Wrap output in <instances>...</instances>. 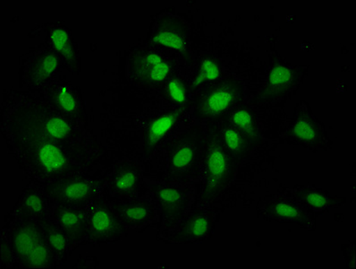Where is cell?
Segmentation results:
<instances>
[{"label":"cell","instance_id":"7a4b0ae2","mask_svg":"<svg viewBox=\"0 0 356 269\" xmlns=\"http://www.w3.org/2000/svg\"><path fill=\"white\" fill-rule=\"evenodd\" d=\"M206 149L205 124L195 122L181 131L156 153L163 162L159 181L195 185L201 175Z\"/></svg>","mask_w":356,"mask_h":269},{"label":"cell","instance_id":"30bf717a","mask_svg":"<svg viewBox=\"0 0 356 269\" xmlns=\"http://www.w3.org/2000/svg\"><path fill=\"white\" fill-rule=\"evenodd\" d=\"M191 34L188 22L179 15L165 12L155 18L149 43L173 53L184 67L190 68L195 59Z\"/></svg>","mask_w":356,"mask_h":269},{"label":"cell","instance_id":"f546056e","mask_svg":"<svg viewBox=\"0 0 356 269\" xmlns=\"http://www.w3.org/2000/svg\"><path fill=\"white\" fill-rule=\"evenodd\" d=\"M343 254H345V261L346 268H355V243L345 244L343 246Z\"/></svg>","mask_w":356,"mask_h":269},{"label":"cell","instance_id":"d4e9b609","mask_svg":"<svg viewBox=\"0 0 356 269\" xmlns=\"http://www.w3.org/2000/svg\"><path fill=\"white\" fill-rule=\"evenodd\" d=\"M289 193L314 215L323 214L330 209L339 208L343 202V199L337 198L329 192L311 185L296 187L289 190Z\"/></svg>","mask_w":356,"mask_h":269},{"label":"cell","instance_id":"ffe728a7","mask_svg":"<svg viewBox=\"0 0 356 269\" xmlns=\"http://www.w3.org/2000/svg\"><path fill=\"white\" fill-rule=\"evenodd\" d=\"M51 218L70 240L74 248L86 240L88 206L74 208L53 203Z\"/></svg>","mask_w":356,"mask_h":269},{"label":"cell","instance_id":"603a6c76","mask_svg":"<svg viewBox=\"0 0 356 269\" xmlns=\"http://www.w3.org/2000/svg\"><path fill=\"white\" fill-rule=\"evenodd\" d=\"M44 90L46 102L49 105L81 125L83 117L82 105L76 91L70 84L53 82Z\"/></svg>","mask_w":356,"mask_h":269},{"label":"cell","instance_id":"5bb4252c","mask_svg":"<svg viewBox=\"0 0 356 269\" xmlns=\"http://www.w3.org/2000/svg\"><path fill=\"white\" fill-rule=\"evenodd\" d=\"M286 137L293 145L304 146L312 151L330 148V140L325 127L305 102L296 105L295 114L287 127Z\"/></svg>","mask_w":356,"mask_h":269},{"label":"cell","instance_id":"83f0119b","mask_svg":"<svg viewBox=\"0 0 356 269\" xmlns=\"http://www.w3.org/2000/svg\"><path fill=\"white\" fill-rule=\"evenodd\" d=\"M225 117L254 146L259 137L258 122L254 112L248 105L242 103Z\"/></svg>","mask_w":356,"mask_h":269},{"label":"cell","instance_id":"44dd1931","mask_svg":"<svg viewBox=\"0 0 356 269\" xmlns=\"http://www.w3.org/2000/svg\"><path fill=\"white\" fill-rule=\"evenodd\" d=\"M190 68H179L161 87L157 93L159 106L168 108H185L191 106Z\"/></svg>","mask_w":356,"mask_h":269},{"label":"cell","instance_id":"2e32d148","mask_svg":"<svg viewBox=\"0 0 356 269\" xmlns=\"http://www.w3.org/2000/svg\"><path fill=\"white\" fill-rule=\"evenodd\" d=\"M111 204L127 230L145 229L159 222L158 206L148 194L131 199L111 198Z\"/></svg>","mask_w":356,"mask_h":269},{"label":"cell","instance_id":"ac0fdd59","mask_svg":"<svg viewBox=\"0 0 356 269\" xmlns=\"http://www.w3.org/2000/svg\"><path fill=\"white\" fill-rule=\"evenodd\" d=\"M302 71L285 62L271 66L265 77L260 98L266 102H277L286 99L301 84Z\"/></svg>","mask_w":356,"mask_h":269},{"label":"cell","instance_id":"3957f363","mask_svg":"<svg viewBox=\"0 0 356 269\" xmlns=\"http://www.w3.org/2000/svg\"><path fill=\"white\" fill-rule=\"evenodd\" d=\"M207 149L201 175L195 184L197 204L212 206V202L229 187L235 175L236 161L225 148L215 122L205 124Z\"/></svg>","mask_w":356,"mask_h":269},{"label":"cell","instance_id":"9a60e30c","mask_svg":"<svg viewBox=\"0 0 356 269\" xmlns=\"http://www.w3.org/2000/svg\"><path fill=\"white\" fill-rule=\"evenodd\" d=\"M259 217L270 223L295 224L305 229H315V217L311 211L289 192L265 199L258 206Z\"/></svg>","mask_w":356,"mask_h":269},{"label":"cell","instance_id":"7402d4cb","mask_svg":"<svg viewBox=\"0 0 356 269\" xmlns=\"http://www.w3.org/2000/svg\"><path fill=\"white\" fill-rule=\"evenodd\" d=\"M53 203L40 186H30L15 205L13 217L42 222L51 217Z\"/></svg>","mask_w":356,"mask_h":269},{"label":"cell","instance_id":"6da1fadb","mask_svg":"<svg viewBox=\"0 0 356 269\" xmlns=\"http://www.w3.org/2000/svg\"><path fill=\"white\" fill-rule=\"evenodd\" d=\"M7 136L12 149L28 171L42 185L71 173L74 162L61 144L15 121H7Z\"/></svg>","mask_w":356,"mask_h":269},{"label":"cell","instance_id":"484cf974","mask_svg":"<svg viewBox=\"0 0 356 269\" xmlns=\"http://www.w3.org/2000/svg\"><path fill=\"white\" fill-rule=\"evenodd\" d=\"M48 40L49 48L57 53L62 64L70 71H77L78 53L70 31L58 24L49 27Z\"/></svg>","mask_w":356,"mask_h":269},{"label":"cell","instance_id":"5b68a950","mask_svg":"<svg viewBox=\"0 0 356 269\" xmlns=\"http://www.w3.org/2000/svg\"><path fill=\"white\" fill-rule=\"evenodd\" d=\"M11 120L31 128L52 141L74 142L83 134L81 125L62 114L48 102H26L15 105Z\"/></svg>","mask_w":356,"mask_h":269},{"label":"cell","instance_id":"9c48e42d","mask_svg":"<svg viewBox=\"0 0 356 269\" xmlns=\"http://www.w3.org/2000/svg\"><path fill=\"white\" fill-rule=\"evenodd\" d=\"M195 122L197 121L193 117L192 106L185 108L158 106L143 128V153L145 160L152 158L172 137Z\"/></svg>","mask_w":356,"mask_h":269},{"label":"cell","instance_id":"ba28073f","mask_svg":"<svg viewBox=\"0 0 356 269\" xmlns=\"http://www.w3.org/2000/svg\"><path fill=\"white\" fill-rule=\"evenodd\" d=\"M7 233L21 268H55L60 263L49 248L39 222L14 217Z\"/></svg>","mask_w":356,"mask_h":269},{"label":"cell","instance_id":"8fae6325","mask_svg":"<svg viewBox=\"0 0 356 269\" xmlns=\"http://www.w3.org/2000/svg\"><path fill=\"white\" fill-rule=\"evenodd\" d=\"M42 187L54 204L74 208L88 206L102 193L95 181L74 171Z\"/></svg>","mask_w":356,"mask_h":269},{"label":"cell","instance_id":"4fadbf2b","mask_svg":"<svg viewBox=\"0 0 356 269\" xmlns=\"http://www.w3.org/2000/svg\"><path fill=\"white\" fill-rule=\"evenodd\" d=\"M217 221L218 215L212 206L195 203L163 242L172 244L204 243L213 234Z\"/></svg>","mask_w":356,"mask_h":269},{"label":"cell","instance_id":"d6986e66","mask_svg":"<svg viewBox=\"0 0 356 269\" xmlns=\"http://www.w3.org/2000/svg\"><path fill=\"white\" fill-rule=\"evenodd\" d=\"M61 64L60 58L49 47L40 49L24 64V79L30 89H45L55 82Z\"/></svg>","mask_w":356,"mask_h":269},{"label":"cell","instance_id":"8992f818","mask_svg":"<svg viewBox=\"0 0 356 269\" xmlns=\"http://www.w3.org/2000/svg\"><path fill=\"white\" fill-rule=\"evenodd\" d=\"M245 98V86L239 78L229 76L206 84L192 97L193 117L202 124L220 120L230 114Z\"/></svg>","mask_w":356,"mask_h":269},{"label":"cell","instance_id":"4316f807","mask_svg":"<svg viewBox=\"0 0 356 269\" xmlns=\"http://www.w3.org/2000/svg\"><path fill=\"white\" fill-rule=\"evenodd\" d=\"M216 124L218 134L225 148L227 150L236 162L242 161L250 155L252 148L251 144L230 123L227 118L222 117L214 121Z\"/></svg>","mask_w":356,"mask_h":269},{"label":"cell","instance_id":"7c38bea8","mask_svg":"<svg viewBox=\"0 0 356 269\" xmlns=\"http://www.w3.org/2000/svg\"><path fill=\"white\" fill-rule=\"evenodd\" d=\"M108 199V194L107 198L99 194L88 206V230L86 240L92 245L115 243L126 236L127 228L115 214Z\"/></svg>","mask_w":356,"mask_h":269},{"label":"cell","instance_id":"e0dca14e","mask_svg":"<svg viewBox=\"0 0 356 269\" xmlns=\"http://www.w3.org/2000/svg\"><path fill=\"white\" fill-rule=\"evenodd\" d=\"M145 177L138 162L124 160L118 162L106 180V187L111 199H131L145 195ZM147 194V193H146Z\"/></svg>","mask_w":356,"mask_h":269},{"label":"cell","instance_id":"52a82bcc","mask_svg":"<svg viewBox=\"0 0 356 269\" xmlns=\"http://www.w3.org/2000/svg\"><path fill=\"white\" fill-rule=\"evenodd\" d=\"M145 185L147 194L158 206V238L164 240L195 204V185L165 183L146 178Z\"/></svg>","mask_w":356,"mask_h":269},{"label":"cell","instance_id":"cb8c5ba5","mask_svg":"<svg viewBox=\"0 0 356 269\" xmlns=\"http://www.w3.org/2000/svg\"><path fill=\"white\" fill-rule=\"evenodd\" d=\"M229 73L220 59L211 55L200 56L193 59L190 68L192 97L202 86L229 76Z\"/></svg>","mask_w":356,"mask_h":269},{"label":"cell","instance_id":"f1b7e54d","mask_svg":"<svg viewBox=\"0 0 356 269\" xmlns=\"http://www.w3.org/2000/svg\"><path fill=\"white\" fill-rule=\"evenodd\" d=\"M40 224L52 252L57 256L59 262L65 261L70 250L74 249L70 240L51 217L40 222Z\"/></svg>","mask_w":356,"mask_h":269},{"label":"cell","instance_id":"277c9868","mask_svg":"<svg viewBox=\"0 0 356 269\" xmlns=\"http://www.w3.org/2000/svg\"><path fill=\"white\" fill-rule=\"evenodd\" d=\"M181 68L186 67L176 55L148 43L136 47L128 55L127 76L134 86L158 93Z\"/></svg>","mask_w":356,"mask_h":269}]
</instances>
